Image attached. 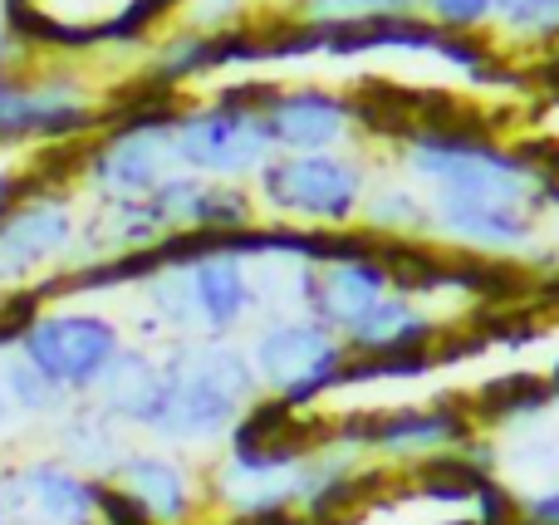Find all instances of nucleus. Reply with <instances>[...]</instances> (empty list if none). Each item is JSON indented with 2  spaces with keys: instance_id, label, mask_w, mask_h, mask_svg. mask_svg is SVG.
I'll list each match as a JSON object with an SVG mask.
<instances>
[{
  "instance_id": "5",
  "label": "nucleus",
  "mask_w": 559,
  "mask_h": 525,
  "mask_svg": "<svg viewBox=\"0 0 559 525\" xmlns=\"http://www.w3.org/2000/svg\"><path fill=\"white\" fill-rule=\"evenodd\" d=\"M246 359H251L265 398L285 403L295 413H309L319 398L344 389V373H348L344 339L299 310L261 314L251 339H246Z\"/></svg>"
},
{
  "instance_id": "10",
  "label": "nucleus",
  "mask_w": 559,
  "mask_h": 525,
  "mask_svg": "<svg viewBox=\"0 0 559 525\" xmlns=\"http://www.w3.org/2000/svg\"><path fill=\"white\" fill-rule=\"evenodd\" d=\"M261 118L275 153H344L368 138L364 98L338 84H271Z\"/></svg>"
},
{
  "instance_id": "13",
  "label": "nucleus",
  "mask_w": 559,
  "mask_h": 525,
  "mask_svg": "<svg viewBox=\"0 0 559 525\" xmlns=\"http://www.w3.org/2000/svg\"><path fill=\"white\" fill-rule=\"evenodd\" d=\"M108 491H118L147 525H197L206 511V472L167 448H133L108 477Z\"/></svg>"
},
{
  "instance_id": "17",
  "label": "nucleus",
  "mask_w": 559,
  "mask_h": 525,
  "mask_svg": "<svg viewBox=\"0 0 559 525\" xmlns=\"http://www.w3.org/2000/svg\"><path fill=\"white\" fill-rule=\"evenodd\" d=\"M358 231H368L383 246H417L432 236V216H427V196L417 192L407 177H378L373 192L364 202Z\"/></svg>"
},
{
  "instance_id": "2",
  "label": "nucleus",
  "mask_w": 559,
  "mask_h": 525,
  "mask_svg": "<svg viewBox=\"0 0 559 525\" xmlns=\"http://www.w3.org/2000/svg\"><path fill=\"white\" fill-rule=\"evenodd\" d=\"M163 403L147 438L167 452L226 448L241 418L265 398L246 344L236 339H167L163 349Z\"/></svg>"
},
{
  "instance_id": "8",
  "label": "nucleus",
  "mask_w": 559,
  "mask_h": 525,
  "mask_svg": "<svg viewBox=\"0 0 559 525\" xmlns=\"http://www.w3.org/2000/svg\"><path fill=\"white\" fill-rule=\"evenodd\" d=\"M79 206L59 187H35L0 212V300L35 290L45 275L64 271L79 241Z\"/></svg>"
},
{
  "instance_id": "21",
  "label": "nucleus",
  "mask_w": 559,
  "mask_h": 525,
  "mask_svg": "<svg viewBox=\"0 0 559 525\" xmlns=\"http://www.w3.org/2000/svg\"><path fill=\"white\" fill-rule=\"evenodd\" d=\"M417 15L452 35H491V0H417Z\"/></svg>"
},
{
  "instance_id": "14",
  "label": "nucleus",
  "mask_w": 559,
  "mask_h": 525,
  "mask_svg": "<svg viewBox=\"0 0 559 525\" xmlns=\"http://www.w3.org/2000/svg\"><path fill=\"white\" fill-rule=\"evenodd\" d=\"M338 339H344L348 359H417V354H442L447 320L423 295H407L393 285Z\"/></svg>"
},
{
  "instance_id": "15",
  "label": "nucleus",
  "mask_w": 559,
  "mask_h": 525,
  "mask_svg": "<svg viewBox=\"0 0 559 525\" xmlns=\"http://www.w3.org/2000/svg\"><path fill=\"white\" fill-rule=\"evenodd\" d=\"M45 438H49V452H55L59 462H69L74 472L104 481V487H108V477L118 472V462L133 452V442H128V428L108 418V413L98 408L94 398H74L45 428Z\"/></svg>"
},
{
  "instance_id": "24",
  "label": "nucleus",
  "mask_w": 559,
  "mask_h": 525,
  "mask_svg": "<svg viewBox=\"0 0 559 525\" xmlns=\"http://www.w3.org/2000/svg\"><path fill=\"white\" fill-rule=\"evenodd\" d=\"M20 432V418L10 413V403H5V393H0V442H10Z\"/></svg>"
},
{
  "instance_id": "7",
  "label": "nucleus",
  "mask_w": 559,
  "mask_h": 525,
  "mask_svg": "<svg viewBox=\"0 0 559 525\" xmlns=\"http://www.w3.org/2000/svg\"><path fill=\"white\" fill-rule=\"evenodd\" d=\"M173 118L177 104L147 108V114L114 123L94 147H84L79 177H84L88 196L94 202H143V196H153L177 172Z\"/></svg>"
},
{
  "instance_id": "18",
  "label": "nucleus",
  "mask_w": 559,
  "mask_h": 525,
  "mask_svg": "<svg viewBox=\"0 0 559 525\" xmlns=\"http://www.w3.org/2000/svg\"><path fill=\"white\" fill-rule=\"evenodd\" d=\"M0 393H5L10 413H15L20 422H35V428H49V422L74 403L55 379H45V373L29 359H20L15 349L0 354Z\"/></svg>"
},
{
  "instance_id": "12",
  "label": "nucleus",
  "mask_w": 559,
  "mask_h": 525,
  "mask_svg": "<svg viewBox=\"0 0 559 525\" xmlns=\"http://www.w3.org/2000/svg\"><path fill=\"white\" fill-rule=\"evenodd\" d=\"M98 128V104L74 74H15L0 69V143L25 138H79Z\"/></svg>"
},
{
  "instance_id": "11",
  "label": "nucleus",
  "mask_w": 559,
  "mask_h": 525,
  "mask_svg": "<svg viewBox=\"0 0 559 525\" xmlns=\"http://www.w3.org/2000/svg\"><path fill=\"white\" fill-rule=\"evenodd\" d=\"M15 525H104V481L74 472L55 452H29L0 467Z\"/></svg>"
},
{
  "instance_id": "4",
  "label": "nucleus",
  "mask_w": 559,
  "mask_h": 525,
  "mask_svg": "<svg viewBox=\"0 0 559 525\" xmlns=\"http://www.w3.org/2000/svg\"><path fill=\"white\" fill-rule=\"evenodd\" d=\"M275 79H246L226 84L206 104H187L173 118V157L177 172H192L202 182H241L251 187L261 167L275 157V143L265 133L261 98Z\"/></svg>"
},
{
  "instance_id": "6",
  "label": "nucleus",
  "mask_w": 559,
  "mask_h": 525,
  "mask_svg": "<svg viewBox=\"0 0 559 525\" xmlns=\"http://www.w3.org/2000/svg\"><path fill=\"white\" fill-rule=\"evenodd\" d=\"M128 334L114 314L84 310V305H59L35 310L15 339V354L29 359L45 379H55L69 398H88L104 379V369L123 354Z\"/></svg>"
},
{
  "instance_id": "25",
  "label": "nucleus",
  "mask_w": 559,
  "mask_h": 525,
  "mask_svg": "<svg viewBox=\"0 0 559 525\" xmlns=\"http://www.w3.org/2000/svg\"><path fill=\"white\" fill-rule=\"evenodd\" d=\"M0 525H15V516H10V501H5V487H0Z\"/></svg>"
},
{
  "instance_id": "9",
  "label": "nucleus",
  "mask_w": 559,
  "mask_h": 525,
  "mask_svg": "<svg viewBox=\"0 0 559 525\" xmlns=\"http://www.w3.org/2000/svg\"><path fill=\"white\" fill-rule=\"evenodd\" d=\"M364 457H378L388 467H427L466 452L481 438V422L462 403H413V408L373 413V418L334 422Z\"/></svg>"
},
{
  "instance_id": "20",
  "label": "nucleus",
  "mask_w": 559,
  "mask_h": 525,
  "mask_svg": "<svg viewBox=\"0 0 559 525\" xmlns=\"http://www.w3.org/2000/svg\"><path fill=\"white\" fill-rule=\"evenodd\" d=\"M212 69H216V35L182 29V25L157 45V59H153V79L163 88L182 84V79H197V74H212Z\"/></svg>"
},
{
  "instance_id": "16",
  "label": "nucleus",
  "mask_w": 559,
  "mask_h": 525,
  "mask_svg": "<svg viewBox=\"0 0 559 525\" xmlns=\"http://www.w3.org/2000/svg\"><path fill=\"white\" fill-rule=\"evenodd\" d=\"M88 398L128 432H147L157 403H163V354L153 344H123V354L104 369Z\"/></svg>"
},
{
  "instance_id": "19",
  "label": "nucleus",
  "mask_w": 559,
  "mask_h": 525,
  "mask_svg": "<svg viewBox=\"0 0 559 525\" xmlns=\"http://www.w3.org/2000/svg\"><path fill=\"white\" fill-rule=\"evenodd\" d=\"M491 39L521 55L559 49V0H491Z\"/></svg>"
},
{
  "instance_id": "22",
  "label": "nucleus",
  "mask_w": 559,
  "mask_h": 525,
  "mask_svg": "<svg viewBox=\"0 0 559 525\" xmlns=\"http://www.w3.org/2000/svg\"><path fill=\"white\" fill-rule=\"evenodd\" d=\"M515 525H559V487L515 501Z\"/></svg>"
},
{
  "instance_id": "23",
  "label": "nucleus",
  "mask_w": 559,
  "mask_h": 525,
  "mask_svg": "<svg viewBox=\"0 0 559 525\" xmlns=\"http://www.w3.org/2000/svg\"><path fill=\"white\" fill-rule=\"evenodd\" d=\"M15 55H20V45H15V29L0 20V69H10L15 64Z\"/></svg>"
},
{
  "instance_id": "3",
  "label": "nucleus",
  "mask_w": 559,
  "mask_h": 525,
  "mask_svg": "<svg viewBox=\"0 0 559 525\" xmlns=\"http://www.w3.org/2000/svg\"><path fill=\"white\" fill-rule=\"evenodd\" d=\"M378 182V163L364 147L344 153H275L251 182L261 222L305 231H354Z\"/></svg>"
},
{
  "instance_id": "1",
  "label": "nucleus",
  "mask_w": 559,
  "mask_h": 525,
  "mask_svg": "<svg viewBox=\"0 0 559 525\" xmlns=\"http://www.w3.org/2000/svg\"><path fill=\"white\" fill-rule=\"evenodd\" d=\"M138 295L153 339H236L261 314L255 265L216 236H167Z\"/></svg>"
}]
</instances>
